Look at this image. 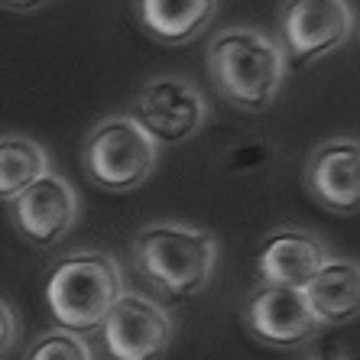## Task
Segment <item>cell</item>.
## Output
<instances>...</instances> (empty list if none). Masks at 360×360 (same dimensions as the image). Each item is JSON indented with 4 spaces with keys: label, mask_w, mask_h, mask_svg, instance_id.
<instances>
[{
    "label": "cell",
    "mask_w": 360,
    "mask_h": 360,
    "mask_svg": "<svg viewBox=\"0 0 360 360\" xmlns=\"http://www.w3.org/2000/svg\"><path fill=\"white\" fill-rule=\"evenodd\" d=\"M205 68L214 91L231 108L247 114H263L273 108L289 75L283 46L253 26L218 30L205 52Z\"/></svg>",
    "instance_id": "1"
},
{
    "label": "cell",
    "mask_w": 360,
    "mask_h": 360,
    "mask_svg": "<svg viewBox=\"0 0 360 360\" xmlns=\"http://www.w3.org/2000/svg\"><path fill=\"white\" fill-rule=\"evenodd\" d=\"M130 260L136 273L166 299H192L205 292L214 279L218 240L205 227L160 221L134 234Z\"/></svg>",
    "instance_id": "2"
},
{
    "label": "cell",
    "mask_w": 360,
    "mask_h": 360,
    "mask_svg": "<svg viewBox=\"0 0 360 360\" xmlns=\"http://www.w3.org/2000/svg\"><path fill=\"white\" fill-rule=\"evenodd\" d=\"M124 269L110 253L82 250L52 263L46 276V305L56 328L91 335L124 295Z\"/></svg>",
    "instance_id": "3"
},
{
    "label": "cell",
    "mask_w": 360,
    "mask_h": 360,
    "mask_svg": "<svg viewBox=\"0 0 360 360\" xmlns=\"http://www.w3.org/2000/svg\"><path fill=\"white\" fill-rule=\"evenodd\" d=\"M160 166V143L130 114L104 117L82 143V169L94 185L108 192L140 188Z\"/></svg>",
    "instance_id": "4"
},
{
    "label": "cell",
    "mask_w": 360,
    "mask_h": 360,
    "mask_svg": "<svg viewBox=\"0 0 360 360\" xmlns=\"http://www.w3.org/2000/svg\"><path fill=\"white\" fill-rule=\"evenodd\" d=\"M357 13L351 0H283L279 46L295 65L328 59L354 36Z\"/></svg>",
    "instance_id": "5"
},
{
    "label": "cell",
    "mask_w": 360,
    "mask_h": 360,
    "mask_svg": "<svg viewBox=\"0 0 360 360\" xmlns=\"http://www.w3.org/2000/svg\"><path fill=\"white\" fill-rule=\"evenodd\" d=\"M130 117L160 143V146H179L188 143L205 130L211 108L198 84L182 75H156L140 88L134 98Z\"/></svg>",
    "instance_id": "6"
},
{
    "label": "cell",
    "mask_w": 360,
    "mask_h": 360,
    "mask_svg": "<svg viewBox=\"0 0 360 360\" xmlns=\"http://www.w3.org/2000/svg\"><path fill=\"white\" fill-rule=\"evenodd\" d=\"M98 331L110 360H160L176 338V321L150 295L124 292Z\"/></svg>",
    "instance_id": "7"
},
{
    "label": "cell",
    "mask_w": 360,
    "mask_h": 360,
    "mask_svg": "<svg viewBox=\"0 0 360 360\" xmlns=\"http://www.w3.org/2000/svg\"><path fill=\"white\" fill-rule=\"evenodd\" d=\"M243 325L266 347L292 351L319 338L325 325L311 311L305 289L260 283L243 302Z\"/></svg>",
    "instance_id": "8"
},
{
    "label": "cell",
    "mask_w": 360,
    "mask_h": 360,
    "mask_svg": "<svg viewBox=\"0 0 360 360\" xmlns=\"http://www.w3.org/2000/svg\"><path fill=\"white\" fill-rule=\"evenodd\" d=\"M78 211H82L78 192L59 172H46L10 201V221L20 231V237L42 250L62 243L75 231Z\"/></svg>",
    "instance_id": "9"
},
{
    "label": "cell",
    "mask_w": 360,
    "mask_h": 360,
    "mask_svg": "<svg viewBox=\"0 0 360 360\" xmlns=\"http://www.w3.org/2000/svg\"><path fill=\"white\" fill-rule=\"evenodd\" d=\"M305 192L331 214H360V140L335 136L305 160Z\"/></svg>",
    "instance_id": "10"
},
{
    "label": "cell",
    "mask_w": 360,
    "mask_h": 360,
    "mask_svg": "<svg viewBox=\"0 0 360 360\" xmlns=\"http://www.w3.org/2000/svg\"><path fill=\"white\" fill-rule=\"evenodd\" d=\"M328 260H331V250L319 234H311L305 227H276L260 243L257 276L269 285L305 289Z\"/></svg>",
    "instance_id": "11"
},
{
    "label": "cell",
    "mask_w": 360,
    "mask_h": 360,
    "mask_svg": "<svg viewBox=\"0 0 360 360\" xmlns=\"http://www.w3.org/2000/svg\"><path fill=\"white\" fill-rule=\"evenodd\" d=\"M134 17L150 39L179 49L208 33L218 17V0H134Z\"/></svg>",
    "instance_id": "12"
},
{
    "label": "cell",
    "mask_w": 360,
    "mask_h": 360,
    "mask_svg": "<svg viewBox=\"0 0 360 360\" xmlns=\"http://www.w3.org/2000/svg\"><path fill=\"white\" fill-rule=\"evenodd\" d=\"M305 299L321 325H347L360 319V263L331 257L305 285Z\"/></svg>",
    "instance_id": "13"
},
{
    "label": "cell",
    "mask_w": 360,
    "mask_h": 360,
    "mask_svg": "<svg viewBox=\"0 0 360 360\" xmlns=\"http://www.w3.org/2000/svg\"><path fill=\"white\" fill-rule=\"evenodd\" d=\"M52 172L49 153L30 136H0V201L10 205L23 188Z\"/></svg>",
    "instance_id": "14"
},
{
    "label": "cell",
    "mask_w": 360,
    "mask_h": 360,
    "mask_svg": "<svg viewBox=\"0 0 360 360\" xmlns=\"http://www.w3.org/2000/svg\"><path fill=\"white\" fill-rule=\"evenodd\" d=\"M26 360H94V351L91 344L84 341V335L65 331V328H52V331L39 335L30 344Z\"/></svg>",
    "instance_id": "15"
},
{
    "label": "cell",
    "mask_w": 360,
    "mask_h": 360,
    "mask_svg": "<svg viewBox=\"0 0 360 360\" xmlns=\"http://www.w3.org/2000/svg\"><path fill=\"white\" fill-rule=\"evenodd\" d=\"M17 335H20L17 315H13V309H10L7 302L0 299V357L10 354V347L17 344Z\"/></svg>",
    "instance_id": "16"
},
{
    "label": "cell",
    "mask_w": 360,
    "mask_h": 360,
    "mask_svg": "<svg viewBox=\"0 0 360 360\" xmlns=\"http://www.w3.org/2000/svg\"><path fill=\"white\" fill-rule=\"evenodd\" d=\"M52 0H0L4 10H13V13H33V10L49 7Z\"/></svg>",
    "instance_id": "17"
},
{
    "label": "cell",
    "mask_w": 360,
    "mask_h": 360,
    "mask_svg": "<svg viewBox=\"0 0 360 360\" xmlns=\"http://www.w3.org/2000/svg\"><path fill=\"white\" fill-rule=\"evenodd\" d=\"M309 360H347L341 351H321V354H315V357H309Z\"/></svg>",
    "instance_id": "18"
}]
</instances>
